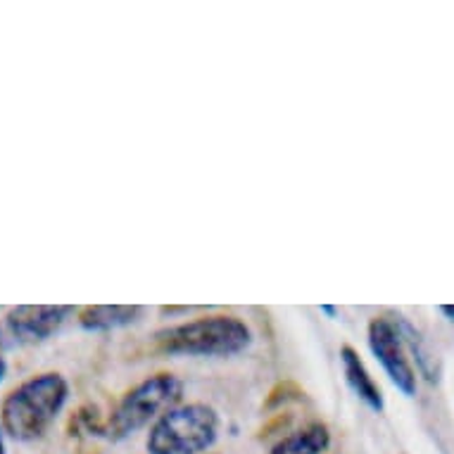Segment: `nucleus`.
I'll list each match as a JSON object with an SVG mask.
<instances>
[{"label":"nucleus","instance_id":"nucleus-1","mask_svg":"<svg viewBox=\"0 0 454 454\" xmlns=\"http://www.w3.org/2000/svg\"><path fill=\"white\" fill-rule=\"evenodd\" d=\"M69 386L60 373H41L12 390L3 403V428L15 440H36L55 421L65 403Z\"/></svg>","mask_w":454,"mask_h":454},{"label":"nucleus","instance_id":"nucleus-2","mask_svg":"<svg viewBox=\"0 0 454 454\" xmlns=\"http://www.w3.org/2000/svg\"><path fill=\"white\" fill-rule=\"evenodd\" d=\"M160 350L167 355L191 357H229L239 355L250 345L253 333L239 317H202L179 326L164 328L155 335Z\"/></svg>","mask_w":454,"mask_h":454},{"label":"nucleus","instance_id":"nucleus-3","mask_svg":"<svg viewBox=\"0 0 454 454\" xmlns=\"http://www.w3.org/2000/svg\"><path fill=\"white\" fill-rule=\"evenodd\" d=\"M219 417L207 404L174 407L157 419L148 435L150 454H200L215 445Z\"/></svg>","mask_w":454,"mask_h":454},{"label":"nucleus","instance_id":"nucleus-4","mask_svg":"<svg viewBox=\"0 0 454 454\" xmlns=\"http://www.w3.org/2000/svg\"><path fill=\"white\" fill-rule=\"evenodd\" d=\"M184 386L172 373H157L153 379L143 380L136 387H131L120 407L114 410L110 419L112 438H127L131 433L141 431L143 426L167 414L176 407L181 400Z\"/></svg>","mask_w":454,"mask_h":454},{"label":"nucleus","instance_id":"nucleus-5","mask_svg":"<svg viewBox=\"0 0 454 454\" xmlns=\"http://www.w3.org/2000/svg\"><path fill=\"white\" fill-rule=\"evenodd\" d=\"M72 307L65 305H22L10 309L0 321V345L24 348L45 340L67 321Z\"/></svg>","mask_w":454,"mask_h":454},{"label":"nucleus","instance_id":"nucleus-6","mask_svg":"<svg viewBox=\"0 0 454 454\" xmlns=\"http://www.w3.org/2000/svg\"><path fill=\"white\" fill-rule=\"evenodd\" d=\"M369 348L400 393L407 397L417 393V373L407 359V348L395 321L379 317L369 324Z\"/></svg>","mask_w":454,"mask_h":454},{"label":"nucleus","instance_id":"nucleus-7","mask_svg":"<svg viewBox=\"0 0 454 454\" xmlns=\"http://www.w3.org/2000/svg\"><path fill=\"white\" fill-rule=\"evenodd\" d=\"M340 362H343V372L348 386L355 390L359 400L373 411H383L386 403H383V393L376 386V380L372 379V373L364 366V362L359 359V355L352 348H343L340 350Z\"/></svg>","mask_w":454,"mask_h":454},{"label":"nucleus","instance_id":"nucleus-8","mask_svg":"<svg viewBox=\"0 0 454 454\" xmlns=\"http://www.w3.org/2000/svg\"><path fill=\"white\" fill-rule=\"evenodd\" d=\"M143 307L138 305H96L82 312V326L86 331H112L138 321Z\"/></svg>","mask_w":454,"mask_h":454},{"label":"nucleus","instance_id":"nucleus-9","mask_svg":"<svg viewBox=\"0 0 454 454\" xmlns=\"http://www.w3.org/2000/svg\"><path fill=\"white\" fill-rule=\"evenodd\" d=\"M328 442H331V435H328L326 426L314 424L283 438L271 454H321Z\"/></svg>","mask_w":454,"mask_h":454},{"label":"nucleus","instance_id":"nucleus-10","mask_svg":"<svg viewBox=\"0 0 454 454\" xmlns=\"http://www.w3.org/2000/svg\"><path fill=\"white\" fill-rule=\"evenodd\" d=\"M397 328H400V335H403L404 348H410V352L414 355V362H417L419 372L424 373L426 380L435 383V380L440 379V364H438V359L433 357V352L426 348L421 333H419L417 328L411 326L410 321H404V319L397 321Z\"/></svg>","mask_w":454,"mask_h":454},{"label":"nucleus","instance_id":"nucleus-11","mask_svg":"<svg viewBox=\"0 0 454 454\" xmlns=\"http://www.w3.org/2000/svg\"><path fill=\"white\" fill-rule=\"evenodd\" d=\"M440 312L445 314L450 321H454V305H440Z\"/></svg>","mask_w":454,"mask_h":454},{"label":"nucleus","instance_id":"nucleus-12","mask_svg":"<svg viewBox=\"0 0 454 454\" xmlns=\"http://www.w3.org/2000/svg\"><path fill=\"white\" fill-rule=\"evenodd\" d=\"M5 373H8V364H5V359L0 357V380L5 379Z\"/></svg>","mask_w":454,"mask_h":454},{"label":"nucleus","instance_id":"nucleus-13","mask_svg":"<svg viewBox=\"0 0 454 454\" xmlns=\"http://www.w3.org/2000/svg\"><path fill=\"white\" fill-rule=\"evenodd\" d=\"M321 312L328 314V317H335V307H331V305H321Z\"/></svg>","mask_w":454,"mask_h":454},{"label":"nucleus","instance_id":"nucleus-14","mask_svg":"<svg viewBox=\"0 0 454 454\" xmlns=\"http://www.w3.org/2000/svg\"><path fill=\"white\" fill-rule=\"evenodd\" d=\"M0 454H5V445H3V433H0Z\"/></svg>","mask_w":454,"mask_h":454}]
</instances>
